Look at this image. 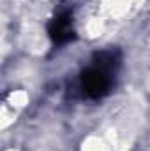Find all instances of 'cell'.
<instances>
[{
    "instance_id": "1",
    "label": "cell",
    "mask_w": 150,
    "mask_h": 151,
    "mask_svg": "<svg viewBox=\"0 0 150 151\" xmlns=\"http://www.w3.org/2000/svg\"><path fill=\"white\" fill-rule=\"evenodd\" d=\"M111 70H106L95 63L85 69L79 77V86L88 99H101L108 95V91L111 90Z\"/></svg>"
},
{
    "instance_id": "2",
    "label": "cell",
    "mask_w": 150,
    "mask_h": 151,
    "mask_svg": "<svg viewBox=\"0 0 150 151\" xmlns=\"http://www.w3.org/2000/svg\"><path fill=\"white\" fill-rule=\"evenodd\" d=\"M48 34L50 39L53 40V44L62 46L67 44L74 39V28H73V16L69 11H62L58 12L51 23L48 25Z\"/></svg>"
}]
</instances>
